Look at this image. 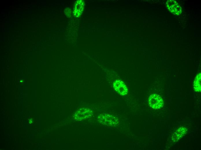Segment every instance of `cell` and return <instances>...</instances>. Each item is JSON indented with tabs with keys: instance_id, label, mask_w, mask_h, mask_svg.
Here are the masks:
<instances>
[{
	"instance_id": "3957f363",
	"label": "cell",
	"mask_w": 201,
	"mask_h": 150,
	"mask_svg": "<svg viewBox=\"0 0 201 150\" xmlns=\"http://www.w3.org/2000/svg\"><path fill=\"white\" fill-rule=\"evenodd\" d=\"M167 4L168 8L173 13L178 14L180 13L181 8L176 1L173 0L168 1Z\"/></svg>"
},
{
	"instance_id": "6da1fadb",
	"label": "cell",
	"mask_w": 201,
	"mask_h": 150,
	"mask_svg": "<svg viewBox=\"0 0 201 150\" xmlns=\"http://www.w3.org/2000/svg\"><path fill=\"white\" fill-rule=\"evenodd\" d=\"M149 103L150 106L154 109H158L163 105V102L161 97L157 94H153L149 97Z\"/></svg>"
},
{
	"instance_id": "277c9868",
	"label": "cell",
	"mask_w": 201,
	"mask_h": 150,
	"mask_svg": "<svg viewBox=\"0 0 201 150\" xmlns=\"http://www.w3.org/2000/svg\"><path fill=\"white\" fill-rule=\"evenodd\" d=\"M102 117L103 120L101 121L105 124L114 126L118 123V119L113 116L107 115Z\"/></svg>"
},
{
	"instance_id": "7a4b0ae2",
	"label": "cell",
	"mask_w": 201,
	"mask_h": 150,
	"mask_svg": "<svg viewBox=\"0 0 201 150\" xmlns=\"http://www.w3.org/2000/svg\"><path fill=\"white\" fill-rule=\"evenodd\" d=\"M113 87L116 92L121 95H125L128 92L126 86L120 80H117L114 82Z\"/></svg>"
},
{
	"instance_id": "5b68a950",
	"label": "cell",
	"mask_w": 201,
	"mask_h": 150,
	"mask_svg": "<svg viewBox=\"0 0 201 150\" xmlns=\"http://www.w3.org/2000/svg\"><path fill=\"white\" fill-rule=\"evenodd\" d=\"M194 89L196 91H201V73H199L196 76L194 82Z\"/></svg>"
}]
</instances>
